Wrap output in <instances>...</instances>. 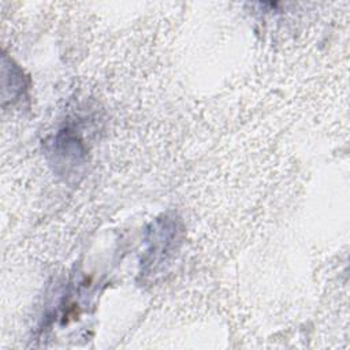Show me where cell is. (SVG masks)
Returning <instances> with one entry per match:
<instances>
[{
    "label": "cell",
    "instance_id": "cell-1",
    "mask_svg": "<svg viewBox=\"0 0 350 350\" xmlns=\"http://www.w3.org/2000/svg\"><path fill=\"white\" fill-rule=\"evenodd\" d=\"M183 227L175 216L163 215L148 230V247L141 260V275H157L175 256L182 242Z\"/></svg>",
    "mask_w": 350,
    "mask_h": 350
},
{
    "label": "cell",
    "instance_id": "cell-2",
    "mask_svg": "<svg viewBox=\"0 0 350 350\" xmlns=\"http://www.w3.org/2000/svg\"><path fill=\"white\" fill-rule=\"evenodd\" d=\"M45 153L53 172L67 182L77 180L88 163V148L78 130L71 126L57 130L46 144Z\"/></svg>",
    "mask_w": 350,
    "mask_h": 350
},
{
    "label": "cell",
    "instance_id": "cell-3",
    "mask_svg": "<svg viewBox=\"0 0 350 350\" xmlns=\"http://www.w3.org/2000/svg\"><path fill=\"white\" fill-rule=\"evenodd\" d=\"M27 90V78L12 59L3 56V104L7 100L15 103Z\"/></svg>",
    "mask_w": 350,
    "mask_h": 350
}]
</instances>
